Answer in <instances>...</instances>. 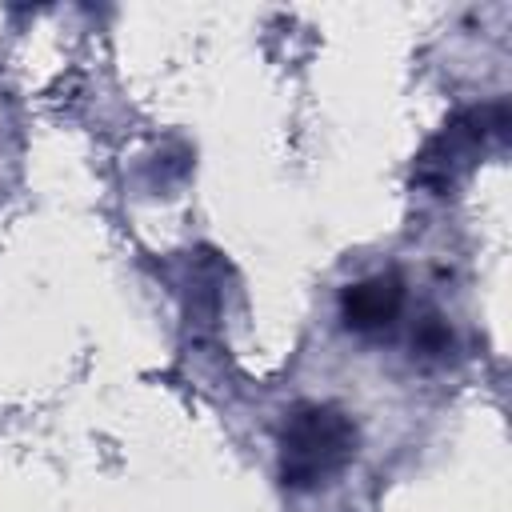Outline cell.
<instances>
[{
    "label": "cell",
    "mask_w": 512,
    "mask_h": 512,
    "mask_svg": "<svg viewBox=\"0 0 512 512\" xmlns=\"http://www.w3.org/2000/svg\"><path fill=\"white\" fill-rule=\"evenodd\" d=\"M356 452V424L332 404H304L288 416L280 440V476L288 488L308 492L344 472Z\"/></svg>",
    "instance_id": "cell-1"
},
{
    "label": "cell",
    "mask_w": 512,
    "mask_h": 512,
    "mask_svg": "<svg viewBox=\"0 0 512 512\" xmlns=\"http://www.w3.org/2000/svg\"><path fill=\"white\" fill-rule=\"evenodd\" d=\"M488 116H492V108H484V112L476 108V112L452 120V124L428 144V152L420 156V180H424L428 188L444 192V188L456 180V172L480 152L484 136L492 132V128H488Z\"/></svg>",
    "instance_id": "cell-2"
},
{
    "label": "cell",
    "mask_w": 512,
    "mask_h": 512,
    "mask_svg": "<svg viewBox=\"0 0 512 512\" xmlns=\"http://www.w3.org/2000/svg\"><path fill=\"white\" fill-rule=\"evenodd\" d=\"M400 308H404V284L392 272H380V276H368L360 284H348L344 300H340L344 324L352 332H380L400 316Z\"/></svg>",
    "instance_id": "cell-3"
},
{
    "label": "cell",
    "mask_w": 512,
    "mask_h": 512,
    "mask_svg": "<svg viewBox=\"0 0 512 512\" xmlns=\"http://www.w3.org/2000/svg\"><path fill=\"white\" fill-rule=\"evenodd\" d=\"M448 344H452V332L432 316V320H424L420 328H416V348L420 352H428V356H440V352H448Z\"/></svg>",
    "instance_id": "cell-4"
}]
</instances>
